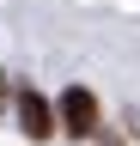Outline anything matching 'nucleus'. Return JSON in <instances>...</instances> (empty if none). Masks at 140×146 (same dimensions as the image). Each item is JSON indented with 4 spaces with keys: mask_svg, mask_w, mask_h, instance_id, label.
Masks as SVG:
<instances>
[{
    "mask_svg": "<svg viewBox=\"0 0 140 146\" xmlns=\"http://www.w3.org/2000/svg\"><path fill=\"white\" fill-rule=\"evenodd\" d=\"M0 98H6V73H0Z\"/></svg>",
    "mask_w": 140,
    "mask_h": 146,
    "instance_id": "obj_3",
    "label": "nucleus"
},
{
    "mask_svg": "<svg viewBox=\"0 0 140 146\" xmlns=\"http://www.w3.org/2000/svg\"><path fill=\"white\" fill-rule=\"evenodd\" d=\"M19 122H25V134L31 140H49V134H55V104H49L43 98V91H19Z\"/></svg>",
    "mask_w": 140,
    "mask_h": 146,
    "instance_id": "obj_2",
    "label": "nucleus"
},
{
    "mask_svg": "<svg viewBox=\"0 0 140 146\" xmlns=\"http://www.w3.org/2000/svg\"><path fill=\"white\" fill-rule=\"evenodd\" d=\"M55 128L73 134V140H92V134H98V98H92L85 85H67L61 104H55Z\"/></svg>",
    "mask_w": 140,
    "mask_h": 146,
    "instance_id": "obj_1",
    "label": "nucleus"
}]
</instances>
